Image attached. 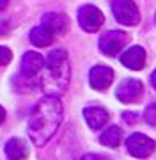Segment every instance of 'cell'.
<instances>
[{
    "label": "cell",
    "mask_w": 156,
    "mask_h": 160,
    "mask_svg": "<svg viewBox=\"0 0 156 160\" xmlns=\"http://www.w3.org/2000/svg\"><path fill=\"white\" fill-rule=\"evenodd\" d=\"M62 103L55 96H45L37 102L29 121V135L35 146H45L55 135L62 123Z\"/></svg>",
    "instance_id": "6da1fadb"
},
{
    "label": "cell",
    "mask_w": 156,
    "mask_h": 160,
    "mask_svg": "<svg viewBox=\"0 0 156 160\" xmlns=\"http://www.w3.org/2000/svg\"><path fill=\"white\" fill-rule=\"evenodd\" d=\"M69 77H71V68H69V59L66 50H52L46 57V64L43 69L39 80L41 91L46 96H55L59 98L60 94L66 92L69 86Z\"/></svg>",
    "instance_id": "7a4b0ae2"
},
{
    "label": "cell",
    "mask_w": 156,
    "mask_h": 160,
    "mask_svg": "<svg viewBox=\"0 0 156 160\" xmlns=\"http://www.w3.org/2000/svg\"><path fill=\"white\" fill-rule=\"evenodd\" d=\"M112 12L117 22L128 27H133L140 22L139 7L133 0H112Z\"/></svg>",
    "instance_id": "3957f363"
},
{
    "label": "cell",
    "mask_w": 156,
    "mask_h": 160,
    "mask_svg": "<svg viewBox=\"0 0 156 160\" xmlns=\"http://www.w3.org/2000/svg\"><path fill=\"white\" fill-rule=\"evenodd\" d=\"M103 12L96 6H83L78 11V23L85 32H98L103 25Z\"/></svg>",
    "instance_id": "277c9868"
},
{
    "label": "cell",
    "mask_w": 156,
    "mask_h": 160,
    "mask_svg": "<svg viewBox=\"0 0 156 160\" xmlns=\"http://www.w3.org/2000/svg\"><path fill=\"white\" fill-rule=\"evenodd\" d=\"M128 41V36L126 32H122V30H110L106 32L105 36L99 38V50L103 52L105 55H117L119 52L124 48Z\"/></svg>",
    "instance_id": "5b68a950"
},
{
    "label": "cell",
    "mask_w": 156,
    "mask_h": 160,
    "mask_svg": "<svg viewBox=\"0 0 156 160\" xmlns=\"http://www.w3.org/2000/svg\"><path fill=\"white\" fill-rule=\"evenodd\" d=\"M116 94L122 103H135L144 94V84L139 78H124L117 86Z\"/></svg>",
    "instance_id": "8992f818"
},
{
    "label": "cell",
    "mask_w": 156,
    "mask_h": 160,
    "mask_svg": "<svg viewBox=\"0 0 156 160\" xmlns=\"http://www.w3.org/2000/svg\"><path fill=\"white\" fill-rule=\"evenodd\" d=\"M126 148L130 155L137 157V158H145L154 151V141L144 133H131L126 141Z\"/></svg>",
    "instance_id": "52a82bcc"
},
{
    "label": "cell",
    "mask_w": 156,
    "mask_h": 160,
    "mask_svg": "<svg viewBox=\"0 0 156 160\" xmlns=\"http://www.w3.org/2000/svg\"><path fill=\"white\" fill-rule=\"evenodd\" d=\"M45 64H46V59L35 53V52H27L23 57H21V73L29 78H34L35 75L45 69Z\"/></svg>",
    "instance_id": "ba28073f"
},
{
    "label": "cell",
    "mask_w": 156,
    "mask_h": 160,
    "mask_svg": "<svg viewBox=\"0 0 156 160\" xmlns=\"http://www.w3.org/2000/svg\"><path fill=\"white\" fill-rule=\"evenodd\" d=\"M43 27L46 30H50L53 36H62L68 32L69 22L64 16L62 12H46L43 16Z\"/></svg>",
    "instance_id": "9c48e42d"
},
{
    "label": "cell",
    "mask_w": 156,
    "mask_h": 160,
    "mask_svg": "<svg viewBox=\"0 0 156 160\" xmlns=\"http://www.w3.org/2000/svg\"><path fill=\"white\" fill-rule=\"evenodd\" d=\"M112 80H114V71L106 66H94L91 69V75H89V82H91V86L94 89H98V91H103L106 87L112 84Z\"/></svg>",
    "instance_id": "30bf717a"
},
{
    "label": "cell",
    "mask_w": 156,
    "mask_h": 160,
    "mask_svg": "<svg viewBox=\"0 0 156 160\" xmlns=\"http://www.w3.org/2000/svg\"><path fill=\"white\" fill-rule=\"evenodd\" d=\"M121 62L130 69L139 71L145 66V50L142 46H131L121 55Z\"/></svg>",
    "instance_id": "8fae6325"
},
{
    "label": "cell",
    "mask_w": 156,
    "mask_h": 160,
    "mask_svg": "<svg viewBox=\"0 0 156 160\" xmlns=\"http://www.w3.org/2000/svg\"><path fill=\"white\" fill-rule=\"evenodd\" d=\"M83 118L92 130H98L108 123V112L103 107H87L83 109Z\"/></svg>",
    "instance_id": "7c38bea8"
},
{
    "label": "cell",
    "mask_w": 156,
    "mask_h": 160,
    "mask_svg": "<svg viewBox=\"0 0 156 160\" xmlns=\"http://www.w3.org/2000/svg\"><path fill=\"white\" fill-rule=\"evenodd\" d=\"M6 155L9 160H23L27 158V144L21 141V139H11V141H7L6 144Z\"/></svg>",
    "instance_id": "4fadbf2b"
},
{
    "label": "cell",
    "mask_w": 156,
    "mask_h": 160,
    "mask_svg": "<svg viewBox=\"0 0 156 160\" xmlns=\"http://www.w3.org/2000/svg\"><path fill=\"white\" fill-rule=\"evenodd\" d=\"M29 38H30V41H32V45H35V46H50L53 43V39H55V36H53L50 30L45 29L43 25L30 30Z\"/></svg>",
    "instance_id": "5bb4252c"
},
{
    "label": "cell",
    "mask_w": 156,
    "mask_h": 160,
    "mask_svg": "<svg viewBox=\"0 0 156 160\" xmlns=\"http://www.w3.org/2000/svg\"><path fill=\"white\" fill-rule=\"evenodd\" d=\"M122 141V130L119 126H110L108 130H105L99 137V142L108 146V148H117Z\"/></svg>",
    "instance_id": "9a60e30c"
},
{
    "label": "cell",
    "mask_w": 156,
    "mask_h": 160,
    "mask_svg": "<svg viewBox=\"0 0 156 160\" xmlns=\"http://www.w3.org/2000/svg\"><path fill=\"white\" fill-rule=\"evenodd\" d=\"M144 119L149 123V125L156 126V103H151L149 107L145 109L144 112Z\"/></svg>",
    "instance_id": "2e32d148"
},
{
    "label": "cell",
    "mask_w": 156,
    "mask_h": 160,
    "mask_svg": "<svg viewBox=\"0 0 156 160\" xmlns=\"http://www.w3.org/2000/svg\"><path fill=\"white\" fill-rule=\"evenodd\" d=\"M12 59V53L9 48H6V46H0V66H6V64L11 62Z\"/></svg>",
    "instance_id": "e0dca14e"
},
{
    "label": "cell",
    "mask_w": 156,
    "mask_h": 160,
    "mask_svg": "<svg viewBox=\"0 0 156 160\" xmlns=\"http://www.w3.org/2000/svg\"><path fill=\"white\" fill-rule=\"evenodd\" d=\"M82 160H103L99 155H94V153H87V155H83L82 157Z\"/></svg>",
    "instance_id": "ac0fdd59"
},
{
    "label": "cell",
    "mask_w": 156,
    "mask_h": 160,
    "mask_svg": "<svg viewBox=\"0 0 156 160\" xmlns=\"http://www.w3.org/2000/svg\"><path fill=\"white\" fill-rule=\"evenodd\" d=\"M151 84H153V87L156 89V69L153 71V75H151Z\"/></svg>",
    "instance_id": "d6986e66"
},
{
    "label": "cell",
    "mask_w": 156,
    "mask_h": 160,
    "mask_svg": "<svg viewBox=\"0 0 156 160\" xmlns=\"http://www.w3.org/2000/svg\"><path fill=\"white\" fill-rule=\"evenodd\" d=\"M7 4H9V0H0V11H4L7 7Z\"/></svg>",
    "instance_id": "ffe728a7"
},
{
    "label": "cell",
    "mask_w": 156,
    "mask_h": 160,
    "mask_svg": "<svg viewBox=\"0 0 156 160\" xmlns=\"http://www.w3.org/2000/svg\"><path fill=\"white\" fill-rule=\"evenodd\" d=\"M6 119V110H4V107H0V123Z\"/></svg>",
    "instance_id": "44dd1931"
},
{
    "label": "cell",
    "mask_w": 156,
    "mask_h": 160,
    "mask_svg": "<svg viewBox=\"0 0 156 160\" xmlns=\"http://www.w3.org/2000/svg\"><path fill=\"white\" fill-rule=\"evenodd\" d=\"M7 27H6V23H0V32H6Z\"/></svg>",
    "instance_id": "7402d4cb"
}]
</instances>
